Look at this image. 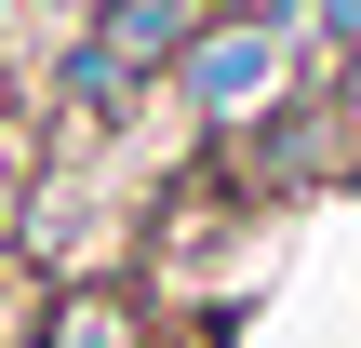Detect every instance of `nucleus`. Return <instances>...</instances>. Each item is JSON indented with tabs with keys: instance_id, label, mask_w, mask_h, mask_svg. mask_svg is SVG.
<instances>
[{
	"instance_id": "obj_2",
	"label": "nucleus",
	"mask_w": 361,
	"mask_h": 348,
	"mask_svg": "<svg viewBox=\"0 0 361 348\" xmlns=\"http://www.w3.org/2000/svg\"><path fill=\"white\" fill-rule=\"evenodd\" d=\"M40 348H147V295L134 282H80V295H54V335Z\"/></svg>"
},
{
	"instance_id": "obj_4",
	"label": "nucleus",
	"mask_w": 361,
	"mask_h": 348,
	"mask_svg": "<svg viewBox=\"0 0 361 348\" xmlns=\"http://www.w3.org/2000/svg\"><path fill=\"white\" fill-rule=\"evenodd\" d=\"M295 27H308V67H348L361 54V0H295Z\"/></svg>"
},
{
	"instance_id": "obj_1",
	"label": "nucleus",
	"mask_w": 361,
	"mask_h": 348,
	"mask_svg": "<svg viewBox=\"0 0 361 348\" xmlns=\"http://www.w3.org/2000/svg\"><path fill=\"white\" fill-rule=\"evenodd\" d=\"M308 94V27L281 13V0H214L201 13V40L174 54V80H161V107L201 134V148H228V134H255L268 107H295Z\"/></svg>"
},
{
	"instance_id": "obj_3",
	"label": "nucleus",
	"mask_w": 361,
	"mask_h": 348,
	"mask_svg": "<svg viewBox=\"0 0 361 348\" xmlns=\"http://www.w3.org/2000/svg\"><path fill=\"white\" fill-rule=\"evenodd\" d=\"M54 295H67V282L27 268V255L0 241V348H40V335H54Z\"/></svg>"
}]
</instances>
